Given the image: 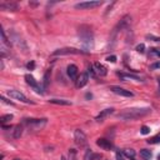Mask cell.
I'll return each instance as SVG.
<instances>
[{
  "label": "cell",
  "mask_w": 160,
  "mask_h": 160,
  "mask_svg": "<svg viewBox=\"0 0 160 160\" xmlns=\"http://www.w3.org/2000/svg\"><path fill=\"white\" fill-rule=\"evenodd\" d=\"M150 111H152L150 108H133V109H125L124 111L119 113L118 118L123 120H134L150 114Z\"/></svg>",
  "instance_id": "1"
},
{
  "label": "cell",
  "mask_w": 160,
  "mask_h": 160,
  "mask_svg": "<svg viewBox=\"0 0 160 160\" xmlns=\"http://www.w3.org/2000/svg\"><path fill=\"white\" fill-rule=\"evenodd\" d=\"M79 38L81 40L83 45L85 46V49H91L94 45V36L90 30V28L86 25H83L79 28Z\"/></svg>",
  "instance_id": "2"
},
{
  "label": "cell",
  "mask_w": 160,
  "mask_h": 160,
  "mask_svg": "<svg viewBox=\"0 0 160 160\" xmlns=\"http://www.w3.org/2000/svg\"><path fill=\"white\" fill-rule=\"evenodd\" d=\"M48 123V119H24L23 125L26 126L29 131H39Z\"/></svg>",
  "instance_id": "3"
},
{
  "label": "cell",
  "mask_w": 160,
  "mask_h": 160,
  "mask_svg": "<svg viewBox=\"0 0 160 160\" xmlns=\"http://www.w3.org/2000/svg\"><path fill=\"white\" fill-rule=\"evenodd\" d=\"M78 54H86V51L79 50V49H74V48H63V49L55 50L53 53V56H58V55H78Z\"/></svg>",
  "instance_id": "4"
},
{
  "label": "cell",
  "mask_w": 160,
  "mask_h": 160,
  "mask_svg": "<svg viewBox=\"0 0 160 160\" xmlns=\"http://www.w3.org/2000/svg\"><path fill=\"white\" fill-rule=\"evenodd\" d=\"M74 140H75V144L79 145V147H85V145L88 144L86 135L84 134L80 129H76L74 131Z\"/></svg>",
  "instance_id": "5"
},
{
  "label": "cell",
  "mask_w": 160,
  "mask_h": 160,
  "mask_svg": "<svg viewBox=\"0 0 160 160\" xmlns=\"http://www.w3.org/2000/svg\"><path fill=\"white\" fill-rule=\"evenodd\" d=\"M25 80H26V83L29 84V85L34 89V90L36 91V93H39V94H44V90H43V88H41L39 84L36 83V80L34 79V76L33 75H30V74H26L25 75Z\"/></svg>",
  "instance_id": "6"
},
{
  "label": "cell",
  "mask_w": 160,
  "mask_h": 160,
  "mask_svg": "<svg viewBox=\"0 0 160 160\" xmlns=\"http://www.w3.org/2000/svg\"><path fill=\"white\" fill-rule=\"evenodd\" d=\"M8 95L13 98V99H15V100H20L21 103H26V104H29V103H31L29 99H28L24 94L20 93L19 90H9L8 91Z\"/></svg>",
  "instance_id": "7"
},
{
  "label": "cell",
  "mask_w": 160,
  "mask_h": 160,
  "mask_svg": "<svg viewBox=\"0 0 160 160\" xmlns=\"http://www.w3.org/2000/svg\"><path fill=\"white\" fill-rule=\"evenodd\" d=\"M103 4V1H83V3H79L75 5L76 9H93V8H96V6H100Z\"/></svg>",
  "instance_id": "8"
},
{
  "label": "cell",
  "mask_w": 160,
  "mask_h": 160,
  "mask_svg": "<svg viewBox=\"0 0 160 160\" xmlns=\"http://www.w3.org/2000/svg\"><path fill=\"white\" fill-rule=\"evenodd\" d=\"M110 90H111L113 93L118 94V95H121V96H126V98H131V96H134V94L131 93L130 90H125V89L120 88V86H115V85H113V86H110Z\"/></svg>",
  "instance_id": "9"
},
{
  "label": "cell",
  "mask_w": 160,
  "mask_h": 160,
  "mask_svg": "<svg viewBox=\"0 0 160 160\" xmlns=\"http://www.w3.org/2000/svg\"><path fill=\"white\" fill-rule=\"evenodd\" d=\"M67 73H68V76L70 78V80L73 81H76V79L79 76V73H78V67L74 64H70L68 69H67Z\"/></svg>",
  "instance_id": "10"
},
{
  "label": "cell",
  "mask_w": 160,
  "mask_h": 160,
  "mask_svg": "<svg viewBox=\"0 0 160 160\" xmlns=\"http://www.w3.org/2000/svg\"><path fill=\"white\" fill-rule=\"evenodd\" d=\"M96 145L98 147H100L101 149H104V150H110L113 148V144L110 140H108L105 138H100V139H98L96 140Z\"/></svg>",
  "instance_id": "11"
},
{
  "label": "cell",
  "mask_w": 160,
  "mask_h": 160,
  "mask_svg": "<svg viewBox=\"0 0 160 160\" xmlns=\"http://www.w3.org/2000/svg\"><path fill=\"white\" fill-rule=\"evenodd\" d=\"M93 68H94V70H95V74L99 75V76H105V75L108 74V69L100 63H95L93 65Z\"/></svg>",
  "instance_id": "12"
},
{
  "label": "cell",
  "mask_w": 160,
  "mask_h": 160,
  "mask_svg": "<svg viewBox=\"0 0 160 160\" xmlns=\"http://www.w3.org/2000/svg\"><path fill=\"white\" fill-rule=\"evenodd\" d=\"M18 4L14 3V1H5V3H1L0 4V9L1 10H10V11H15L18 10Z\"/></svg>",
  "instance_id": "13"
},
{
  "label": "cell",
  "mask_w": 160,
  "mask_h": 160,
  "mask_svg": "<svg viewBox=\"0 0 160 160\" xmlns=\"http://www.w3.org/2000/svg\"><path fill=\"white\" fill-rule=\"evenodd\" d=\"M88 80H89V76H88V74H80L78 79H76V81H75V85H76V88H83V86H85L86 84H88Z\"/></svg>",
  "instance_id": "14"
},
{
  "label": "cell",
  "mask_w": 160,
  "mask_h": 160,
  "mask_svg": "<svg viewBox=\"0 0 160 160\" xmlns=\"http://www.w3.org/2000/svg\"><path fill=\"white\" fill-rule=\"evenodd\" d=\"M113 113H114V109L113 108H108V109H105V110H103L100 114H99L96 118H95V120L98 121V123H100V121H104V119L106 116H109V115H111Z\"/></svg>",
  "instance_id": "15"
},
{
  "label": "cell",
  "mask_w": 160,
  "mask_h": 160,
  "mask_svg": "<svg viewBox=\"0 0 160 160\" xmlns=\"http://www.w3.org/2000/svg\"><path fill=\"white\" fill-rule=\"evenodd\" d=\"M131 24V18H130V15H125L123 19L120 20V23L118 24V28L116 29H125V28H129V25Z\"/></svg>",
  "instance_id": "16"
},
{
  "label": "cell",
  "mask_w": 160,
  "mask_h": 160,
  "mask_svg": "<svg viewBox=\"0 0 160 160\" xmlns=\"http://www.w3.org/2000/svg\"><path fill=\"white\" fill-rule=\"evenodd\" d=\"M23 130H24V125H23V124L16 125L15 128H14V130H13V138L14 139H19L21 136V134H23Z\"/></svg>",
  "instance_id": "17"
},
{
  "label": "cell",
  "mask_w": 160,
  "mask_h": 160,
  "mask_svg": "<svg viewBox=\"0 0 160 160\" xmlns=\"http://www.w3.org/2000/svg\"><path fill=\"white\" fill-rule=\"evenodd\" d=\"M98 159H101V155L100 154H94L90 149L85 153V156H84V160H98Z\"/></svg>",
  "instance_id": "18"
},
{
  "label": "cell",
  "mask_w": 160,
  "mask_h": 160,
  "mask_svg": "<svg viewBox=\"0 0 160 160\" xmlns=\"http://www.w3.org/2000/svg\"><path fill=\"white\" fill-rule=\"evenodd\" d=\"M51 104H56V105H72V103L68 100H60V99H51L49 100Z\"/></svg>",
  "instance_id": "19"
},
{
  "label": "cell",
  "mask_w": 160,
  "mask_h": 160,
  "mask_svg": "<svg viewBox=\"0 0 160 160\" xmlns=\"http://www.w3.org/2000/svg\"><path fill=\"white\" fill-rule=\"evenodd\" d=\"M149 56H150V58H160V49H156V48H150Z\"/></svg>",
  "instance_id": "20"
},
{
  "label": "cell",
  "mask_w": 160,
  "mask_h": 160,
  "mask_svg": "<svg viewBox=\"0 0 160 160\" xmlns=\"http://www.w3.org/2000/svg\"><path fill=\"white\" fill-rule=\"evenodd\" d=\"M118 75L121 78V79H134V80H140L139 76L136 75H133V74H123V73H118Z\"/></svg>",
  "instance_id": "21"
},
{
  "label": "cell",
  "mask_w": 160,
  "mask_h": 160,
  "mask_svg": "<svg viewBox=\"0 0 160 160\" xmlns=\"http://www.w3.org/2000/svg\"><path fill=\"white\" fill-rule=\"evenodd\" d=\"M140 155L145 159V160H150L152 159V152L148 149H143V150H140Z\"/></svg>",
  "instance_id": "22"
},
{
  "label": "cell",
  "mask_w": 160,
  "mask_h": 160,
  "mask_svg": "<svg viewBox=\"0 0 160 160\" xmlns=\"http://www.w3.org/2000/svg\"><path fill=\"white\" fill-rule=\"evenodd\" d=\"M123 154L125 155L126 158H130V159H134L135 158V150H133V149H124L123 150Z\"/></svg>",
  "instance_id": "23"
},
{
  "label": "cell",
  "mask_w": 160,
  "mask_h": 160,
  "mask_svg": "<svg viewBox=\"0 0 160 160\" xmlns=\"http://www.w3.org/2000/svg\"><path fill=\"white\" fill-rule=\"evenodd\" d=\"M13 115L11 114H6V115H3L1 118H0V123H1L3 125L5 124V123H8V121H10V120H13Z\"/></svg>",
  "instance_id": "24"
},
{
  "label": "cell",
  "mask_w": 160,
  "mask_h": 160,
  "mask_svg": "<svg viewBox=\"0 0 160 160\" xmlns=\"http://www.w3.org/2000/svg\"><path fill=\"white\" fill-rule=\"evenodd\" d=\"M1 43H3V45L10 46V41L8 40V38L5 35V31H4V30H1Z\"/></svg>",
  "instance_id": "25"
},
{
  "label": "cell",
  "mask_w": 160,
  "mask_h": 160,
  "mask_svg": "<svg viewBox=\"0 0 160 160\" xmlns=\"http://www.w3.org/2000/svg\"><path fill=\"white\" fill-rule=\"evenodd\" d=\"M49 76H50V70H48V72L45 73V75H44V89H46L49 86Z\"/></svg>",
  "instance_id": "26"
},
{
  "label": "cell",
  "mask_w": 160,
  "mask_h": 160,
  "mask_svg": "<svg viewBox=\"0 0 160 160\" xmlns=\"http://www.w3.org/2000/svg\"><path fill=\"white\" fill-rule=\"evenodd\" d=\"M86 74H88V76H90V78H95V76H96L95 70H94V68L91 67V65H89V67H88V72H86Z\"/></svg>",
  "instance_id": "27"
},
{
  "label": "cell",
  "mask_w": 160,
  "mask_h": 160,
  "mask_svg": "<svg viewBox=\"0 0 160 160\" xmlns=\"http://www.w3.org/2000/svg\"><path fill=\"white\" fill-rule=\"evenodd\" d=\"M69 160H76V150L75 149L69 150Z\"/></svg>",
  "instance_id": "28"
},
{
  "label": "cell",
  "mask_w": 160,
  "mask_h": 160,
  "mask_svg": "<svg viewBox=\"0 0 160 160\" xmlns=\"http://www.w3.org/2000/svg\"><path fill=\"white\" fill-rule=\"evenodd\" d=\"M148 143L149 144H158V143H160V134H158L156 136H154V138L148 140Z\"/></svg>",
  "instance_id": "29"
},
{
  "label": "cell",
  "mask_w": 160,
  "mask_h": 160,
  "mask_svg": "<svg viewBox=\"0 0 160 160\" xmlns=\"http://www.w3.org/2000/svg\"><path fill=\"white\" fill-rule=\"evenodd\" d=\"M145 38H147L148 40H153V41H160V38H159V36H155V35H153V34H148V35L145 36Z\"/></svg>",
  "instance_id": "30"
},
{
  "label": "cell",
  "mask_w": 160,
  "mask_h": 160,
  "mask_svg": "<svg viewBox=\"0 0 160 160\" xmlns=\"http://www.w3.org/2000/svg\"><path fill=\"white\" fill-rule=\"evenodd\" d=\"M140 133H142L143 135H148L150 133V128H148V126H142V129H140Z\"/></svg>",
  "instance_id": "31"
},
{
  "label": "cell",
  "mask_w": 160,
  "mask_h": 160,
  "mask_svg": "<svg viewBox=\"0 0 160 160\" xmlns=\"http://www.w3.org/2000/svg\"><path fill=\"white\" fill-rule=\"evenodd\" d=\"M136 51L140 53V54H143L144 51H145V45L144 44H139L138 46H136Z\"/></svg>",
  "instance_id": "32"
},
{
  "label": "cell",
  "mask_w": 160,
  "mask_h": 160,
  "mask_svg": "<svg viewBox=\"0 0 160 160\" xmlns=\"http://www.w3.org/2000/svg\"><path fill=\"white\" fill-rule=\"evenodd\" d=\"M150 69H152V70L160 69V62H155L154 64H152V65H150Z\"/></svg>",
  "instance_id": "33"
},
{
  "label": "cell",
  "mask_w": 160,
  "mask_h": 160,
  "mask_svg": "<svg viewBox=\"0 0 160 160\" xmlns=\"http://www.w3.org/2000/svg\"><path fill=\"white\" fill-rule=\"evenodd\" d=\"M0 100H1L3 103H5V104H8V105H14V103L13 101H9L8 99H5V96H0Z\"/></svg>",
  "instance_id": "34"
},
{
  "label": "cell",
  "mask_w": 160,
  "mask_h": 160,
  "mask_svg": "<svg viewBox=\"0 0 160 160\" xmlns=\"http://www.w3.org/2000/svg\"><path fill=\"white\" fill-rule=\"evenodd\" d=\"M108 62H110V63H115L116 62V56L115 55H111V56H108L106 58Z\"/></svg>",
  "instance_id": "35"
},
{
  "label": "cell",
  "mask_w": 160,
  "mask_h": 160,
  "mask_svg": "<svg viewBox=\"0 0 160 160\" xmlns=\"http://www.w3.org/2000/svg\"><path fill=\"white\" fill-rule=\"evenodd\" d=\"M116 159H118V160H125L124 154H121L120 152H116Z\"/></svg>",
  "instance_id": "36"
},
{
  "label": "cell",
  "mask_w": 160,
  "mask_h": 160,
  "mask_svg": "<svg viewBox=\"0 0 160 160\" xmlns=\"http://www.w3.org/2000/svg\"><path fill=\"white\" fill-rule=\"evenodd\" d=\"M34 67H35L34 62H31V63H29V64L26 65V68H28V69H34Z\"/></svg>",
  "instance_id": "37"
},
{
  "label": "cell",
  "mask_w": 160,
  "mask_h": 160,
  "mask_svg": "<svg viewBox=\"0 0 160 160\" xmlns=\"http://www.w3.org/2000/svg\"><path fill=\"white\" fill-rule=\"evenodd\" d=\"M158 83H159V93H160V78H158Z\"/></svg>",
  "instance_id": "38"
},
{
  "label": "cell",
  "mask_w": 160,
  "mask_h": 160,
  "mask_svg": "<svg viewBox=\"0 0 160 160\" xmlns=\"http://www.w3.org/2000/svg\"><path fill=\"white\" fill-rule=\"evenodd\" d=\"M62 160H67V158H65V156H62Z\"/></svg>",
  "instance_id": "39"
},
{
  "label": "cell",
  "mask_w": 160,
  "mask_h": 160,
  "mask_svg": "<svg viewBox=\"0 0 160 160\" xmlns=\"http://www.w3.org/2000/svg\"><path fill=\"white\" fill-rule=\"evenodd\" d=\"M158 160H160V154H159V155H158Z\"/></svg>",
  "instance_id": "40"
},
{
  "label": "cell",
  "mask_w": 160,
  "mask_h": 160,
  "mask_svg": "<svg viewBox=\"0 0 160 160\" xmlns=\"http://www.w3.org/2000/svg\"><path fill=\"white\" fill-rule=\"evenodd\" d=\"M14 160H20V159H14Z\"/></svg>",
  "instance_id": "41"
}]
</instances>
